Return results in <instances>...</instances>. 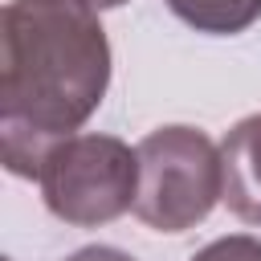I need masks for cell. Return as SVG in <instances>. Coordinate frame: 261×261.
<instances>
[{"label":"cell","mask_w":261,"mask_h":261,"mask_svg":"<svg viewBox=\"0 0 261 261\" xmlns=\"http://www.w3.org/2000/svg\"><path fill=\"white\" fill-rule=\"evenodd\" d=\"M0 45V155L12 175L37 179L45 151L102 106L110 41L86 0H8Z\"/></svg>","instance_id":"1"},{"label":"cell","mask_w":261,"mask_h":261,"mask_svg":"<svg viewBox=\"0 0 261 261\" xmlns=\"http://www.w3.org/2000/svg\"><path fill=\"white\" fill-rule=\"evenodd\" d=\"M45 208L73 228H98L135 212L139 196V151L114 135H69L53 143L37 171Z\"/></svg>","instance_id":"2"},{"label":"cell","mask_w":261,"mask_h":261,"mask_svg":"<svg viewBox=\"0 0 261 261\" xmlns=\"http://www.w3.org/2000/svg\"><path fill=\"white\" fill-rule=\"evenodd\" d=\"M135 216L155 232L196 228L224 192L220 147L196 126H159L139 147Z\"/></svg>","instance_id":"3"},{"label":"cell","mask_w":261,"mask_h":261,"mask_svg":"<svg viewBox=\"0 0 261 261\" xmlns=\"http://www.w3.org/2000/svg\"><path fill=\"white\" fill-rule=\"evenodd\" d=\"M220 200L245 224H261V114L241 118L220 143Z\"/></svg>","instance_id":"4"},{"label":"cell","mask_w":261,"mask_h":261,"mask_svg":"<svg viewBox=\"0 0 261 261\" xmlns=\"http://www.w3.org/2000/svg\"><path fill=\"white\" fill-rule=\"evenodd\" d=\"M188 29L208 37H232L245 33L253 20H261V0H163Z\"/></svg>","instance_id":"5"},{"label":"cell","mask_w":261,"mask_h":261,"mask_svg":"<svg viewBox=\"0 0 261 261\" xmlns=\"http://www.w3.org/2000/svg\"><path fill=\"white\" fill-rule=\"evenodd\" d=\"M192 261H261V241L249 232H232V237H216L212 245H204Z\"/></svg>","instance_id":"6"},{"label":"cell","mask_w":261,"mask_h":261,"mask_svg":"<svg viewBox=\"0 0 261 261\" xmlns=\"http://www.w3.org/2000/svg\"><path fill=\"white\" fill-rule=\"evenodd\" d=\"M65 261H135V257L122 253V249H114V245H86V249L69 253Z\"/></svg>","instance_id":"7"},{"label":"cell","mask_w":261,"mask_h":261,"mask_svg":"<svg viewBox=\"0 0 261 261\" xmlns=\"http://www.w3.org/2000/svg\"><path fill=\"white\" fill-rule=\"evenodd\" d=\"M86 4H90V8H98V12H102V8H122V4H126V0H86Z\"/></svg>","instance_id":"8"}]
</instances>
